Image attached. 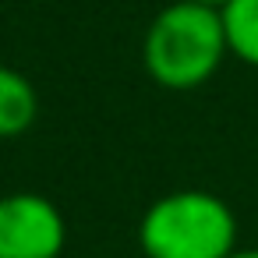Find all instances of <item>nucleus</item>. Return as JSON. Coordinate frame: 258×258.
<instances>
[{"mask_svg": "<svg viewBox=\"0 0 258 258\" xmlns=\"http://www.w3.org/2000/svg\"><path fill=\"white\" fill-rule=\"evenodd\" d=\"M226 258H258V247H237V251L226 254Z\"/></svg>", "mask_w": 258, "mask_h": 258, "instance_id": "6", "label": "nucleus"}, {"mask_svg": "<svg viewBox=\"0 0 258 258\" xmlns=\"http://www.w3.org/2000/svg\"><path fill=\"white\" fill-rule=\"evenodd\" d=\"M191 4H202V8H216V11H223L230 0H191Z\"/></svg>", "mask_w": 258, "mask_h": 258, "instance_id": "7", "label": "nucleus"}, {"mask_svg": "<svg viewBox=\"0 0 258 258\" xmlns=\"http://www.w3.org/2000/svg\"><path fill=\"white\" fill-rule=\"evenodd\" d=\"M138 247L145 258H226L237 251V216L212 191H170L142 212Z\"/></svg>", "mask_w": 258, "mask_h": 258, "instance_id": "2", "label": "nucleus"}, {"mask_svg": "<svg viewBox=\"0 0 258 258\" xmlns=\"http://www.w3.org/2000/svg\"><path fill=\"white\" fill-rule=\"evenodd\" d=\"M226 50L247 68H258V0H230L219 11Z\"/></svg>", "mask_w": 258, "mask_h": 258, "instance_id": "5", "label": "nucleus"}, {"mask_svg": "<svg viewBox=\"0 0 258 258\" xmlns=\"http://www.w3.org/2000/svg\"><path fill=\"white\" fill-rule=\"evenodd\" d=\"M64 244L68 219L46 195H0V258H60Z\"/></svg>", "mask_w": 258, "mask_h": 258, "instance_id": "3", "label": "nucleus"}, {"mask_svg": "<svg viewBox=\"0 0 258 258\" xmlns=\"http://www.w3.org/2000/svg\"><path fill=\"white\" fill-rule=\"evenodd\" d=\"M39 117V96H36V85L8 68L0 64V138H18L25 135Z\"/></svg>", "mask_w": 258, "mask_h": 258, "instance_id": "4", "label": "nucleus"}, {"mask_svg": "<svg viewBox=\"0 0 258 258\" xmlns=\"http://www.w3.org/2000/svg\"><path fill=\"white\" fill-rule=\"evenodd\" d=\"M230 57L223 18L216 8H202L191 0L166 4L142 43L145 71L156 85L170 92H191L202 89Z\"/></svg>", "mask_w": 258, "mask_h": 258, "instance_id": "1", "label": "nucleus"}]
</instances>
